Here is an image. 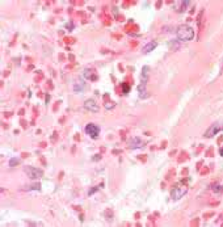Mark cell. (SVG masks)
I'll list each match as a JSON object with an SVG mask.
<instances>
[{"mask_svg":"<svg viewBox=\"0 0 223 227\" xmlns=\"http://www.w3.org/2000/svg\"><path fill=\"white\" fill-rule=\"evenodd\" d=\"M148 74H150V67L145 66L142 68V74H140V83L139 87H138V93H139L140 98H147V89H146V85H147V81H148Z\"/></svg>","mask_w":223,"mask_h":227,"instance_id":"6da1fadb","label":"cell"},{"mask_svg":"<svg viewBox=\"0 0 223 227\" xmlns=\"http://www.w3.org/2000/svg\"><path fill=\"white\" fill-rule=\"evenodd\" d=\"M177 37H178V40L184 41V42L192 41L194 38V30H193V28L189 27V25H181V27L177 29Z\"/></svg>","mask_w":223,"mask_h":227,"instance_id":"7a4b0ae2","label":"cell"},{"mask_svg":"<svg viewBox=\"0 0 223 227\" xmlns=\"http://www.w3.org/2000/svg\"><path fill=\"white\" fill-rule=\"evenodd\" d=\"M221 130H223V122H217V124H214L213 126H210L209 129H207V131L205 133V136H206V138H211V136H214L215 134H218Z\"/></svg>","mask_w":223,"mask_h":227,"instance_id":"3957f363","label":"cell"},{"mask_svg":"<svg viewBox=\"0 0 223 227\" xmlns=\"http://www.w3.org/2000/svg\"><path fill=\"white\" fill-rule=\"evenodd\" d=\"M86 133H87V135H89L92 139H96L100 135V127L95 124H88L86 126Z\"/></svg>","mask_w":223,"mask_h":227,"instance_id":"277c9868","label":"cell"},{"mask_svg":"<svg viewBox=\"0 0 223 227\" xmlns=\"http://www.w3.org/2000/svg\"><path fill=\"white\" fill-rule=\"evenodd\" d=\"M25 172L28 175V177H30L32 180H37V179H41L42 177L43 172L38 168H34V167H26L25 168Z\"/></svg>","mask_w":223,"mask_h":227,"instance_id":"5b68a950","label":"cell"},{"mask_svg":"<svg viewBox=\"0 0 223 227\" xmlns=\"http://www.w3.org/2000/svg\"><path fill=\"white\" fill-rule=\"evenodd\" d=\"M186 194V188H183V187H177V188H175L171 192V196H172V198L173 200H178V198H181L183 196H185Z\"/></svg>","mask_w":223,"mask_h":227,"instance_id":"8992f818","label":"cell"},{"mask_svg":"<svg viewBox=\"0 0 223 227\" xmlns=\"http://www.w3.org/2000/svg\"><path fill=\"white\" fill-rule=\"evenodd\" d=\"M84 108L88 110H91V112H97L99 110V106H97V104H96L95 100H87L86 103H84Z\"/></svg>","mask_w":223,"mask_h":227,"instance_id":"52a82bcc","label":"cell"},{"mask_svg":"<svg viewBox=\"0 0 223 227\" xmlns=\"http://www.w3.org/2000/svg\"><path fill=\"white\" fill-rule=\"evenodd\" d=\"M156 45H158V43L155 42V41H151V42H150V43H147V45H146V46H143L142 51H143V53H145V54H147V53H150V51H152V50H154V49L156 47Z\"/></svg>","mask_w":223,"mask_h":227,"instance_id":"ba28073f","label":"cell"},{"mask_svg":"<svg viewBox=\"0 0 223 227\" xmlns=\"http://www.w3.org/2000/svg\"><path fill=\"white\" fill-rule=\"evenodd\" d=\"M140 144H142V141H140L139 138H134V139H131V142H130V148H138V147H140Z\"/></svg>","mask_w":223,"mask_h":227,"instance_id":"9c48e42d","label":"cell"},{"mask_svg":"<svg viewBox=\"0 0 223 227\" xmlns=\"http://www.w3.org/2000/svg\"><path fill=\"white\" fill-rule=\"evenodd\" d=\"M17 164H19V159L14 158V159H11V160H9V165H11V167H14V165H17Z\"/></svg>","mask_w":223,"mask_h":227,"instance_id":"30bf717a","label":"cell"},{"mask_svg":"<svg viewBox=\"0 0 223 227\" xmlns=\"http://www.w3.org/2000/svg\"><path fill=\"white\" fill-rule=\"evenodd\" d=\"M28 189H36V190H40V189H41V185H40V184L30 185V188H28Z\"/></svg>","mask_w":223,"mask_h":227,"instance_id":"8fae6325","label":"cell"},{"mask_svg":"<svg viewBox=\"0 0 223 227\" xmlns=\"http://www.w3.org/2000/svg\"><path fill=\"white\" fill-rule=\"evenodd\" d=\"M219 188H221V187H218V185H215V187L213 188V190H214V192H221V189H219Z\"/></svg>","mask_w":223,"mask_h":227,"instance_id":"7c38bea8","label":"cell"},{"mask_svg":"<svg viewBox=\"0 0 223 227\" xmlns=\"http://www.w3.org/2000/svg\"><path fill=\"white\" fill-rule=\"evenodd\" d=\"M97 189H99V188H93V189H91V190H89V193H88V194H89V196H91V194H92L93 192H96V190H97Z\"/></svg>","mask_w":223,"mask_h":227,"instance_id":"4fadbf2b","label":"cell"},{"mask_svg":"<svg viewBox=\"0 0 223 227\" xmlns=\"http://www.w3.org/2000/svg\"><path fill=\"white\" fill-rule=\"evenodd\" d=\"M219 154H221V156H223V148H221V151H219Z\"/></svg>","mask_w":223,"mask_h":227,"instance_id":"5bb4252c","label":"cell"}]
</instances>
